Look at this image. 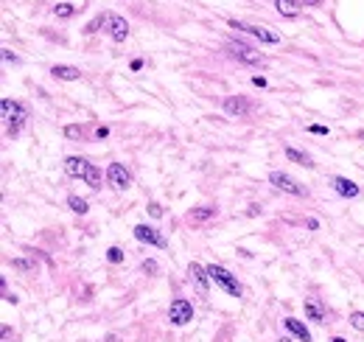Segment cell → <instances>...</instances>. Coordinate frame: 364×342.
Here are the masks:
<instances>
[{
  "label": "cell",
  "mask_w": 364,
  "mask_h": 342,
  "mask_svg": "<svg viewBox=\"0 0 364 342\" xmlns=\"http://www.w3.org/2000/svg\"><path fill=\"white\" fill-rule=\"evenodd\" d=\"M207 275H210V280H213L216 286H222L227 294H233V298H241L244 294V289H241V284H238V278L233 275L230 270H224V266H219V264H210L207 266Z\"/></svg>",
  "instance_id": "obj_1"
},
{
  "label": "cell",
  "mask_w": 364,
  "mask_h": 342,
  "mask_svg": "<svg viewBox=\"0 0 364 342\" xmlns=\"http://www.w3.org/2000/svg\"><path fill=\"white\" fill-rule=\"evenodd\" d=\"M0 110H3V118H6V124H8V135H17L22 129V124H25V118H28L25 107H22L20 101L3 98L0 101Z\"/></svg>",
  "instance_id": "obj_2"
},
{
  "label": "cell",
  "mask_w": 364,
  "mask_h": 342,
  "mask_svg": "<svg viewBox=\"0 0 364 342\" xmlns=\"http://www.w3.org/2000/svg\"><path fill=\"white\" fill-rule=\"evenodd\" d=\"M269 182L278 188V191H283V194H292V196H306V188H303L294 177L283 174V171H272V174H269Z\"/></svg>",
  "instance_id": "obj_3"
},
{
  "label": "cell",
  "mask_w": 364,
  "mask_h": 342,
  "mask_svg": "<svg viewBox=\"0 0 364 342\" xmlns=\"http://www.w3.org/2000/svg\"><path fill=\"white\" fill-rule=\"evenodd\" d=\"M227 54L236 56L238 62H244V64H264V56H261L258 50H252L250 45H244V42H227Z\"/></svg>",
  "instance_id": "obj_4"
},
{
  "label": "cell",
  "mask_w": 364,
  "mask_h": 342,
  "mask_svg": "<svg viewBox=\"0 0 364 342\" xmlns=\"http://www.w3.org/2000/svg\"><path fill=\"white\" fill-rule=\"evenodd\" d=\"M168 320H171L174 326H185V322H191L193 320V306L185 298H177L171 303V308H168Z\"/></svg>",
  "instance_id": "obj_5"
},
{
  "label": "cell",
  "mask_w": 364,
  "mask_h": 342,
  "mask_svg": "<svg viewBox=\"0 0 364 342\" xmlns=\"http://www.w3.org/2000/svg\"><path fill=\"white\" fill-rule=\"evenodd\" d=\"M188 278H191V284H193V286H196V292H199L202 298H207V286H210V275H207V270H205V266L193 261V264L188 266Z\"/></svg>",
  "instance_id": "obj_6"
},
{
  "label": "cell",
  "mask_w": 364,
  "mask_h": 342,
  "mask_svg": "<svg viewBox=\"0 0 364 342\" xmlns=\"http://www.w3.org/2000/svg\"><path fill=\"white\" fill-rule=\"evenodd\" d=\"M132 233H135V238H137V242H143V244H151V247H160V250L165 247L163 233H160V230H154V228H149V224H137Z\"/></svg>",
  "instance_id": "obj_7"
},
{
  "label": "cell",
  "mask_w": 364,
  "mask_h": 342,
  "mask_svg": "<svg viewBox=\"0 0 364 342\" xmlns=\"http://www.w3.org/2000/svg\"><path fill=\"white\" fill-rule=\"evenodd\" d=\"M230 28H238V31H247V34H252L255 40H261V42H280V36L275 34V31H266L261 28V26H244V22H236V20H230Z\"/></svg>",
  "instance_id": "obj_8"
},
{
  "label": "cell",
  "mask_w": 364,
  "mask_h": 342,
  "mask_svg": "<svg viewBox=\"0 0 364 342\" xmlns=\"http://www.w3.org/2000/svg\"><path fill=\"white\" fill-rule=\"evenodd\" d=\"M107 34L112 36L115 42H123L129 36V26L121 14H107Z\"/></svg>",
  "instance_id": "obj_9"
},
{
  "label": "cell",
  "mask_w": 364,
  "mask_h": 342,
  "mask_svg": "<svg viewBox=\"0 0 364 342\" xmlns=\"http://www.w3.org/2000/svg\"><path fill=\"white\" fill-rule=\"evenodd\" d=\"M107 180H109V186L118 188V191H123V188H129V182H132V177H129V171L123 168L121 163H112L107 168Z\"/></svg>",
  "instance_id": "obj_10"
},
{
  "label": "cell",
  "mask_w": 364,
  "mask_h": 342,
  "mask_svg": "<svg viewBox=\"0 0 364 342\" xmlns=\"http://www.w3.org/2000/svg\"><path fill=\"white\" fill-rule=\"evenodd\" d=\"M90 166L93 163H87L84 157H67V160H64V174H67V177H76V180H84Z\"/></svg>",
  "instance_id": "obj_11"
},
{
  "label": "cell",
  "mask_w": 364,
  "mask_h": 342,
  "mask_svg": "<svg viewBox=\"0 0 364 342\" xmlns=\"http://www.w3.org/2000/svg\"><path fill=\"white\" fill-rule=\"evenodd\" d=\"M224 110H227V115H233V118H247V115H250V101L244 98V96H230V98L224 101Z\"/></svg>",
  "instance_id": "obj_12"
},
{
  "label": "cell",
  "mask_w": 364,
  "mask_h": 342,
  "mask_svg": "<svg viewBox=\"0 0 364 342\" xmlns=\"http://www.w3.org/2000/svg\"><path fill=\"white\" fill-rule=\"evenodd\" d=\"M331 186H334V191L339 194V196H345V200L359 196V186L353 182V180H348V177H334L331 180Z\"/></svg>",
  "instance_id": "obj_13"
},
{
  "label": "cell",
  "mask_w": 364,
  "mask_h": 342,
  "mask_svg": "<svg viewBox=\"0 0 364 342\" xmlns=\"http://www.w3.org/2000/svg\"><path fill=\"white\" fill-rule=\"evenodd\" d=\"M303 308H306V317L314 322H325V308H322V303L317 298H306V303H303Z\"/></svg>",
  "instance_id": "obj_14"
},
{
  "label": "cell",
  "mask_w": 364,
  "mask_h": 342,
  "mask_svg": "<svg viewBox=\"0 0 364 342\" xmlns=\"http://www.w3.org/2000/svg\"><path fill=\"white\" fill-rule=\"evenodd\" d=\"M50 73H53V78H62V82H76V78H81V70L73 68V64H53Z\"/></svg>",
  "instance_id": "obj_15"
},
{
  "label": "cell",
  "mask_w": 364,
  "mask_h": 342,
  "mask_svg": "<svg viewBox=\"0 0 364 342\" xmlns=\"http://www.w3.org/2000/svg\"><path fill=\"white\" fill-rule=\"evenodd\" d=\"M275 8L283 17H297L303 8V0H275Z\"/></svg>",
  "instance_id": "obj_16"
},
{
  "label": "cell",
  "mask_w": 364,
  "mask_h": 342,
  "mask_svg": "<svg viewBox=\"0 0 364 342\" xmlns=\"http://www.w3.org/2000/svg\"><path fill=\"white\" fill-rule=\"evenodd\" d=\"M283 322H286V328H289V331H292V334L297 336L300 342H311V331H308V328L303 326L300 320H294V317H286Z\"/></svg>",
  "instance_id": "obj_17"
},
{
  "label": "cell",
  "mask_w": 364,
  "mask_h": 342,
  "mask_svg": "<svg viewBox=\"0 0 364 342\" xmlns=\"http://www.w3.org/2000/svg\"><path fill=\"white\" fill-rule=\"evenodd\" d=\"M286 157H289V160H292V163H300V166H306V168H311V157L306 154V152H297L294 149V146H289V149H286Z\"/></svg>",
  "instance_id": "obj_18"
},
{
  "label": "cell",
  "mask_w": 364,
  "mask_h": 342,
  "mask_svg": "<svg viewBox=\"0 0 364 342\" xmlns=\"http://www.w3.org/2000/svg\"><path fill=\"white\" fill-rule=\"evenodd\" d=\"M216 216V208H193L191 214H188V219L191 222H207Z\"/></svg>",
  "instance_id": "obj_19"
},
{
  "label": "cell",
  "mask_w": 364,
  "mask_h": 342,
  "mask_svg": "<svg viewBox=\"0 0 364 342\" xmlns=\"http://www.w3.org/2000/svg\"><path fill=\"white\" fill-rule=\"evenodd\" d=\"M84 182H87V186H90V188H101V171L95 168V166H90V171H87Z\"/></svg>",
  "instance_id": "obj_20"
},
{
  "label": "cell",
  "mask_w": 364,
  "mask_h": 342,
  "mask_svg": "<svg viewBox=\"0 0 364 342\" xmlns=\"http://www.w3.org/2000/svg\"><path fill=\"white\" fill-rule=\"evenodd\" d=\"M67 205H70L73 214H87V202L81 196H67Z\"/></svg>",
  "instance_id": "obj_21"
},
{
  "label": "cell",
  "mask_w": 364,
  "mask_h": 342,
  "mask_svg": "<svg viewBox=\"0 0 364 342\" xmlns=\"http://www.w3.org/2000/svg\"><path fill=\"white\" fill-rule=\"evenodd\" d=\"M107 261H109V264H121V261H123V250L121 247H109L107 250Z\"/></svg>",
  "instance_id": "obj_22"
},
{
  "label": "cell",
  "mask_w": 364,
  "mask_h": 342,
  "mask_svg": "<svg viewBox=\"0 0 364 342\" xmlns=\"http://www.w3.org/2000/svg\"><path fill=\"white\" fill-rule=\"evenodd\" d=\"M350 326L356 331H364V312H350Z\"/></svg>",
  "instance_id": "obj_23"
},
{
  "label": "cell",
  "mask_w": 364,
  "mask_h": 342,
  "mask_svg": "<svg viewBox=\"0 0 364 342\" xmlns=\"http://www.w3.org/2000/svg\"><path fill=\"white\" fill-rule=\"evenodd\" d=\"M73 12H76V8H73L70 3H59V6H53V14L56 17H70Z\"/></svg>",
  "instance_id": "obj_24"
},
{
  "label": "cell",
  "mask_w": 364,
  "mask_h": 342,
  "mask_svg": "<svg viewBox=\"0 0 364 342\" xmlns=\"http://www.w3.org/2000/svg\"><path fill=\"white\" fill-rule=\"evenodd\" d=\"M64 138H70V140H81V126H64Z\"/></svg>",
  "instance_id": "obj_25"
},
{
  "label": "cell",
  "mask_w": 364,
  "mask_h": 342,
  "mask_svg": "<svg viewBox=\"0 0 364 342\" xmlns=\"http://www.w3.org/2000/svg\"><path fill=\"white\" fill-rule=\"evenodd\" d=\"M11 266H14V270H20V272H28L31 270V261H25V258H14V261H11Z\"/></svg>",
  "instance_id": "obj_26"
},
{
  "label": "cell",
  "mask_w": 364,
  "mask_h": 342,
  "mask_svg": "<svg viewBox=\"0 0 364 342\" xmlns=\"http://www.w3.org/2000/svg\"><path fill=\"white\" fill-rule=\"evenodd\" d=\"M146 210H149V214L154 216V219H160V216H163V208H160L157 202H149V208H146Z\"/></svg>",
  "instance_id": "obj_27"
},
{
  "label": "cell",
  "mask_w": 364,
  "mask_h": 342,
  "mask_svg": "<svg viewBox=\"0 0 364 342\" xmlns=\"http://www.w3.org/2000/svg\"><path fill=\"white\" fill-rule=\"evenodd\" d=\"M143 272H157V261L146 258V261H143Z\"/></svg>",
  "instance_id": "obj_28"
},
{
  "label": "cell",
  "mask_w": 364,
  "mask_h": 342,
  "mask_svg": "<svg viewBox=\"0 0 364 342\" xmlns=\"http://www.w3.org/2000/svg\"><path fill=\"white\" fill-rule=\"evenodd\" d=\"M308 132H314V135H328V126H320V124H317V126H308Z\"/></svg>",
  "instance_id": "obj_29"
},
{
  "label": "cell",
  "mask_w": 364,
  "mask_h": 342,
  "mask_svg": "<svg viewBox=\"0 0 364 342\" xmlns=\"http://www.w3.org/2000/svg\"><path fill=\"white\" fill-rule=\"evenodd\" d=\"M107 135H109V129H107V126H98V129H95V138H101V140H104Z\"/></svg>",
  "instance_id": "obj_30"
},
{
  "label": "cell",
  "mask_w": 364,
  "mask_h": 342,
  "mask_svg": "<svg viewBox=\"0 0 364 342\" xmlns=\"http://www.w3.org/2000/svg\"><path fill=\"white\" fill-rule=\"evenodd\" d=\"M3 59H6V62H17V56H14V54H11L8 48H3Z\"/></svg>",
  "instance_id": "obj_31"
},
{
  "label": "cell",
  "mask_w": 364,
  "mask_h": 342,
  "mask_svg": "<svg viewBox=\"0 0 364 342\" xmlns=\"http://www.w3.org/2000/svg\"><path fill=\"white\" fill-rule=\"evenodd\" d=\"M252 84H255V87H266V78L264 76H252Z\"/></svg>",
  "instance_id": "obj_32"
},
{
  "label": "cell",
  "mask_w": 364,
  "mask_h": 342,
  "mask_svg": "<svg viewBox=\"0 0 364 342\" xmlns=\"http://www.w3.org/2000/svg\"><path fill=\"white\" fill-rule=\"evenodd\" d=\"M306 228L308 230H317V228H320V222H317V219H306Z\"/></svg>",
  "instance_id": "obj_33"
},
{
  "label": "cell",
  "mask_w": 364,
  "mask_h": 342,
  "mask_svg": "<svg viewBox=\"0 0 364 342\" xmlns=\"http://www.w3.org/2000/svg\"><path fill=\"white\" fill-rule=\"evenodd\" d=\"M303 6H320V0H303Z\"/></svg>",
  "instance_id": "obj_34"
},
{
  "label": "cell",
  "mask_w": 364,
  "mask_h": 342,
  "mask_svg": "<svg viewBox=\"0 0 364 342\" xmlns=\"http://www.w3.org/2000/svg\"><path fill=\"white\" fill-rule=\"evenodd\" d=\"M107 342H121V340H118L115 334H109V336H107Z\"/></svg>",
  "instance_id": "obj_35"
},
{
  "label": "cell",
  "mask_w": 364,
  "mask_h": 342,
  "mask_svg": "<svg viewBox=\"0 0 364 342\" xmlns=\"http://www.w3.org/2000/svg\"><path fill=\"white\" fill-rule=\"evenodd\" d=\"M331 342H348V340H342V336H334V340H331Z\"/></svg>",
  "instance_id": "obj_36"
},
{
  "label": "cell",
  "mask_w": 364,
  "mask_h": 342,
  "mask_svg": "<svg viewBox=\"0 0 364 342\" xmlns=\"http://www.w3.org/2000/svg\"><path fill=\"white\" fill-rule=\"evenodd\" d=\"M280 342H292V340H280Z\"/></svg>",
  "instance_id": "obj_37"
}]
</instances>
